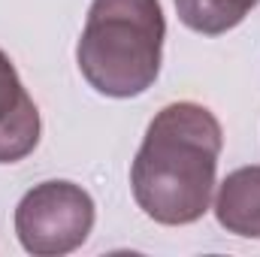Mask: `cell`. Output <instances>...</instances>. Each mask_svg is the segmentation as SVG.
I'll list each match as a JSON object with an SVG mask.
<instances>
[{"instance_id": "obj_3", "label": "cell", "mask_w": 260, "mask_h": 257, "mask_svg": "<svg viewBox=\"0 0 260 257\" xmlns=\"http://www.w3.org/2000/svg\"><path fill=\"white\" fill-rule=\"evenodd\" d=\"M94 227V200L73 182L34 185L15 206V233L27 254L61 257L85 245Z\"/></svg>"}, {"instance_id": "obj_5", "label": "cell", "mask_w": 260, "mask_h": 257, "mask_svg": "<svg viewBox=\"0 0 260 257\" xmlns=\"http://www.w3.org/2000/svg\"><path fill=\"white\" fill-rule=\"evenodd\" d=\"M218 224L242 239H260V167L233 170L215 197Z\"/></svg>"}, {"instance_id": "obj_6", "label": "cell", "mask_w": 260, "mask_h": 257, "mask_svg": "<svg viewBox=\"0 0 260 257\" xmlns=\"http://www.w3.org/2000/svg\"><path fill=\"white\" fill-rule=\"evenodd\" d=\"M260 0H176L179 18L203 37H221L233 30Z\"/></svg>"}, {"instance_id": "obj_4", "label": "cell", "mask_w": 260, "mask_h": 257, "mask_svg": "<svg viewBox=\"0 0 260 257\" xmlns=\"http://www.w3.org/2000/svg\"><path fill=\"white\" fill-rule=\"evenodd\" d=\"M40 109L0 49V164L24 160L40 142Z\"/></svg>"}, {"instance_id": "obj_2", "label": "cell", "mask_w": 260, "mask_h": 257, "mask_svg": "<svg viewBox=\"0 0 260 257\" xmlns=\"http://www.w3.org/2000/svg\"><path fill=\"white\" fill-rule=\"evenodd\" d=\"M164 37L160 0H94L76 61L97 94L118 100L139 97L160 73Z\"/></svg>"}, {"instance_id": "obj_1", "label": "cell", "mask_w": 260, "mask_h": 257, "mask_svg": "<svg viewBox=\"0 0 260 257\" xmlns=\"http://www.w3.org/2000/svg\"><path fill=\"white\" fill-rule=\"evenodd\" d=\"M221 145V124L206 106L188 100L164 106L130 167L136 206L167 227L200 221L212 203Z\"/></svg>"}]
</instances>
